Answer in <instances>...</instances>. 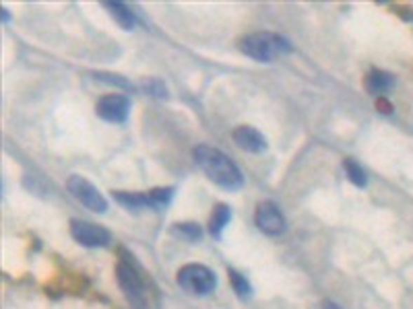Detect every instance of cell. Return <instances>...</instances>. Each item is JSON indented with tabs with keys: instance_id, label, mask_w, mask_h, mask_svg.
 <instances>
[{
	"instance_id": "obj_15",
	"label": "cell",
	"mask_w": 413,
	"mask_h": 309,
	"mask_svg": "<svg viewBox=\"0 0 413 309\" xmlns=\"http://www.w3.org/2000/svg\"><path fill=\"white\" fill-rule=\"evenodd\" d=\"M229 282H231V287H233V291H236V295L242 299V301H246V299H250V295H252V287L248 285V280L240 274L238 271H231L229 268Z\"/></svg>"
},
{
	"instance_id": "obj_4",
	"label": "cell",
	"mask_w": 413,
	"mask_h": 309,
	"mask_svg": "<svg viewBox=\"0 0 413 309\" xmlns=\"http://www.w3.org/2000/svg\"><path fill=\"white\" fill-rule=\"evenodd\" d=\"M67 190L75 198L76 202H81L85 208L93 210V213H106L108 210V200L106 196L100 192L87 178L81 175H71L67 180Z\"/></svg>"
},
{
	"instance_id": "obj_9",
	"label": "cell",
	"mask_w": 413,
	"mask_h": 309,
	"mask_svg": "<svg viewBox=\"0 0 413 309\" xmlns=\"http://www.w3.org/2000/svg\"><path fill=\"white\" fill-rule=\"evenodd\" d=\"M231 138H233V143L242 151H248V153H263V151H266V138L252 126H238L231 132Z\"/></svg>"
},
{
	"instance_id": "obj_7",
	"label": "cell",
	"mask_w": 413,
	"mask_h": 309,
	"mask_svg": "<svg viewBox=\"0 0 413 309\" xmlns=\"http://www.w3.org/2000/svg\"><path fill=\"white\" fill-rule=\"evenodd\" d=\"M95 114L106 122L122 124V122H126V117L130 114V99L122 93L104 95L95 106Z\"/></svg>"
},
{
	"instance_id": "obj_21",
	"label": "cell",
	"mask_w": 413,
	"mask_h": 309,
	"mask_svg": "<svg viewBox=\"0 0 413 309\" xmlns=\"http://www.w3.org/2000/svg\"><path fill=\"white\" fill-rule=\"evenodd\" d=\"M323 309H341L337 306V303H333V301H325V303H323Z\"/></svg>"
},
{
	"instance_id": "obj_6",
	"label": "cell",
	"mask_w": 413,
	"mask_h": 309,
	"mask_svg": "<svg viewBox=\"0 0 413 309\" xmlns=\"http://www.w3.org/2000/svg\"><path fill=\"white\" fill-rule=\"evenodd\" d=\"M255 223L257 227L264 233V235H271V237H277L281 233L285 231V217L281 213V208L271 202V200H264L257 206V213H255Z\"/></svg>"
},
{
	"instance_id": "obj_8",
	"label": "cell",
	"mask_w": 413,
	"mask_h": 309,
	"mask_svg": "<svg viewBox=\"0 0 413 309\" xmlns=\"http://www.w3.org/2000/svg\"><path fill=\"white\" fill-rule=\"evenodd\" d=\"M116 280L120 285V289L124 291V295L135 301V303H141L143 297H145V287H143V280L139 276V272L135 271L126 260H120L116 264Z\"/></svg>"
},
{
	"instance_id": "obj_1",
	"label": "cell",
	"mask_w": 413,
	"mask_h": 309,
	"mask_svg": "<svg viewBox=\"0 0 413 309\" xmlns=\"http://www.w3.org/2000/svg\"><path fill=\"white\" fill-rule=\"evenodd\" d=\"M192 159H194V163L201 167V171H203L213 184H217L219 188L229 190V192L242 188L244 175H242L240 167H238L224 151L213 149V147H209V145H198V147H194V151H192Z\"/></svg>"
},
{
	"instance_id": "obj_12",
	"label": "cell",
	"mask_w": 413,
	"mask_h": 309,
	"mask_svg": "<svg viewBox=\"0 0 413 309\" xmlns=\"http://www.w3.org/2000/svg\"><path fill=\"white\" fill-rule=\"evenodd\" d=\"M114 200L118 204H122L124 208L128 210H143V208H153V202H151L149 194H141V192H112ZM155 210V208H153Z\"/></svg>"
},
{
	"instance_id": "obj_19",
	"label": "cell",
	"mask_w": 413,
	"mask_h": 309,
	"mask_svg": "<svg viewBox=\"0 0 413 309\" xmlns=\"http://www.w3.org/2000/svg\"><path fill=\"white\" fill-rule=\"evenodd\" d=\"M95 77L100 78V80H104V82H110V85H118V87H122L124 91H130V89H133V85H130L128 80H124V77H120V75H110V73H97Z\"/></svg>"
},
{
	"instance_id": "obj_10",
	"label": "cell",
	"mask_w": 413,
	"mask_h": 309,
	"mask_svg": "<svg viewBox=\"0 0 413 309\" xmlns=\"http://www.w3.org/2000/svg\"><path fill=\"white\" fill-rule=\"evenodd\" d=\"M393 85H395V77L391 73H386V71L374 69L366 77V89H368V93H372L376 97H382L386 91L393 89Z\"/></svg>"
},
{
	"instance_id": "obj_2",
	"label": "cell",
	"mask_w": 413,
	"mask_h": 309,
	"mask_svg": "<svg viewBox=\"0 0 413 309\" xmlns=\"http://www.w3.org/2000/svg\"><path fill=\"white\" fill-rule=\"evenodd\" d=\"M240 50L248 58L257 62H271L279 56H285L292 52V43L279 34L271 31H257L240 39Z\"/></svg>"
},
{
	"instance_id": "obj_22",
	"label": "cell",
	"mask_w": 413,
	"mask_h": 309,
	"mask_svg": "<svg viewBox=\"0 0 413 309\" xmlns=\"http://www.w3.org/2000/svg\"><path fill=\"white\" fill-rule=\"evenodd\" d=\"M0 13H2V21L6 23V21H8V10H6V8H2Z\"/></svg>"
},
{
	"instance_id": "obj_3",
	"label": "cell",
	"mask_w": 413,
	"mask_h": 309,
	"mask_svg": "<svg viewBox=\"0 0 413 309\" xmlns=\"http://www.w3.org/2000/svg\"><path fill=\"white\" fill-rule=\"evenodd\" d=\"M176 282L182 291H187L188 295L203 297L215 289L217 278H215V272L203 264H187L176 274Z\"/></svg>"
},
{
	"instance_id": "obj_16",
	"label": "cell",
	"mask_w": 413,
	"mask_h": 309,
	"mask_svg": "<svg viewBox=\"0 0 413 309\" xmlns=\"http://www.w3.org/2000/svg\"><path fill=\"white\" fill-rule=\"evenodd\" d=\"M172 231H174V235H178L187 241H198L203 237V229L196 223H176L172 227Z\"/></svg>"
},
{
	"instance_id": "obj_5",
	"label": "cell",
	"mask_w": 413,
	"mask_h": 309,
	"mask_svg": "<svg viewBox=\"0 0 413 309\" xmlns=\"http://www.w3.org/2000/svg\"><path fill=\"white\" fill-rule=\"evenodd\" d=\"M71 235L76 243L85 247H106L112 241V233L102 225L89 223V221H71Z\"/></svg>"
},
{
	"instance_id": "obj_17",
	"label": "cell",
	"mask_w": 413,
	"mask_h": 309,
	"mask_svg": "<svg viewBox=\"0 0 413 309\" xmlns=\"http://www.w3.org/2000/svg\"><path fill=\"white\" fill-rule=\"evenodd\" d=\"M174 188H153L149 194L151 202H153V208L155 210H159V208H163V206H168L170 202H172V198H174Z\"/></svg>"
},
{
	"instance_id": "obj_18",
	"label": "cell",
	"mask_w": 413,
	"mask_h": 309,
	"mask_svg": "<svg viewBox=\"0 0 413 309\" xmlns=\"http://www.w3.org/2000/svg\"><path fill=\"white\" fill-rule=\"evenodd\" d=\"M145 91L153 95V97H159V99H163V97H168V87L159 80V78H149V80H145Z\"/></svg>"
},
{
	"instance_id": "obj_13",
	"label": "cell",
	"mask_w": 413,
	"mask_h": 309,
	"mask_svg": "<svg viewBox=\"0 0 413 309\" xmlns=\"http://www.w3.org/2000/svg\"><path fill=\"white\" fill-rule=\"evenodd\" d=\"M229 219H231V208H229L227 204H217V206L213 208L209 227H211V233H213L217 239L222 237V233H224L226 225L229 223Z\"/></svg>"
},
{
	"instance_id": "obj_20",
	"label": "cell",
	"mask_w": 413,
	"mask_h": 309,
	"mask_svg": "<svg viewBox=\"0 0 413 309\" xmlns=\"http://www.w3.org/2000/svg\"><path fill=\"white\" fill-rule=\"evenodd\" d=\"M376 108L382 110L384 114H391V112H393V106H391L384 97H378V99H376Z\"/></svg>"
},
{
	"instance_id": "obj_11",
	"label": "cell",
	"mask_w": 413,
	"mask_h": 309,
	"mask_svg": "<svg viewBox=\"0 0 413 309\" xmlns=\"http://www.w3.org/2000/svg\"><path fill=\"white\" fill-rule=\"evenodd\" d=\"M104 6L110 10V15H112V19L124 29V31H130V29H135V25H137V17H135V13L124 4V2H104Z\"/></svg>"
},
{
	"instance_id": "obj_14",
	"label": "cell",
	"mask_w": 413,
	"mask_h": 309,
	"mask_svg": "<svg viewBox=\"0 0 413 309\" xmlns=\"http://www.w3.org/2000/svg\"><path fill=\"white\" fill-rule=\"evenodd\" d=\"M343 169H345V175H347V180H349L353 186H358V188H364V186L368 184L366 171L360 167V163H358L356 159H345V161H343Z\"/></svg>"
}]
</instances>
